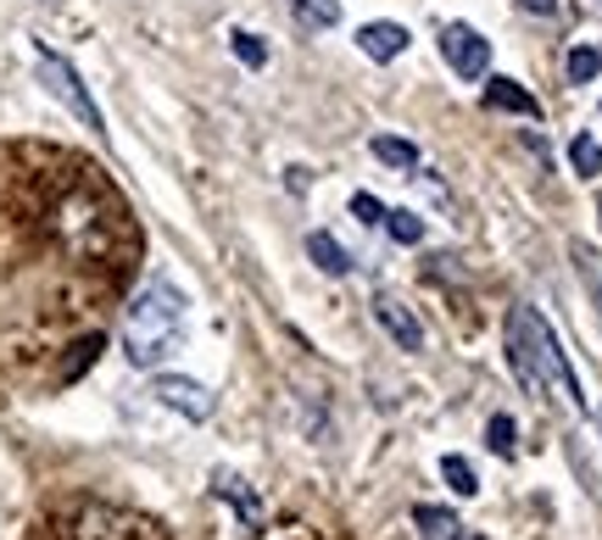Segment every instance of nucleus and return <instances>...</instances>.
<instances>
[{"mask_svg":"<svg viewBox=\"0 0 602 540\" xmlns=\"http://www.w3.org/2000/svg\"><path fill=\"white\" fill-rule=\"evenodd\" d=\"M507 363H513V374H519L525 390H536V396L541 390H563V401L585 412V390H580L569 356L558 351V340H552V329H547V318L536 307H513L507 312Z\"/></svg>","mask_w":602,"mask_h":540,"instance_id":"nucleus-1","label":"nucleus"},{"mask_svg":"<svg viewBox=\"0 0 602 540\" xmlns=\"http://www.w3.org/2000/svg\"><path fill=\"white\" fill-rule=\"evenodd\" d=\"M179 340H185V296L167 279H151L123 318V356L134 368H156L162 356L179 351Z\"/></svg>","mask_w":602,"mask_h":540,"instance_id":"nucleus-2","label":"nucleus"},{"mask_svg":"<svg viewBox=\"0 0 602 540\" xmlns=\"http://www.w3.org/2000/svg\"><path fill=\"white\" fill-rule=\"evenodd\" d=\"M40 78H45V89H51V96H56L84 129L101 134V112H96V101H90V89H84V78L73 73V62L56 56L51 45H40Z\"/></svg>","mask_w":602,"mask_h":540,"instance_id":"nucleus-3","label":"nucleus"},{"mask_svg":"<svg viewBox=\"0 0 602 540\" xmlns=\"http://www.w3.org/2000/svg\"><path fill=\"white\" fill-rule=\"evenodd\" d=\"M441 56H447V67L458 73V78H485L491 73V40L480 34V29H469V23H447L441 29Z\"/></svg>","mask_w":602,"mask_h":540,"instance_id":"nucleus-4","label":"nucleus"},{"mask_svg":"<svg viewBox=\"0 0 602 540\" xmlns=\"http://www.w3.org/2000/svg\"><path fill=\"white\" fill-rule=\"evenodd\" d=\"M151 396H156L162 407H174L179 418H190V423H207V418H212V407H218V396H212L207 385L179 379V374H162V379L151 385Z\"/></svg>","mask_w":602,"mask_h":540,"instance_id":"nucleus-5","label":"nucleus"},{"mask_svg":"<svg viewBox=\"0 0 602 540\" xmlns=\"http://www.w3.org/2000/svg\"><path fill=\"white\" fill-rule=\"evenodd\" d=\"M374 323L396 340V351H424V329H418V318H413V307L402 301V296H374Z\"/></svg>","mask_w":602,"mask_h":540,"instance_id":"nucleus-6","label":"nucleus"},{"mask_svg":"<svg viewBox=\"0 0 602 540\" xmlns=\"http://www.w3.org/2000/svg\"><path fill=\"white\" fill-rule=\"evenodd\" d=\"M485 107L496 112H519V118H541V101L519 78H502V73H485Z\"/></svg>","mask_w":602,"mask_h":540,"instance_id":"nucleus-7","label":"nucleus"},{"mask_svg":"<svg viewBox=\"0 0 602 540\" xmlns=\"http://www.w3.org/2000/svg\"><path fill=\"white\" fill-rule=\"evenodd\" d=\"M358 45H363V56H374V62H396V56L407 51V29H402V23H363V29H358Z\"/></svg>","mask_w":602,"mask_h":540,"instance_id":"nucleus-8","label":"nucleus"},{"mask_svg":"<svg viewBox=\"0 0 602 540\" xmlns=\"http://www.w3.org/2000/svg\"><path fill=\"white\" fill-rule=\"evenodd\" d=\"M307 256L324 267L329 279H347V274H352V251L340 245L335 234H324V229H318V234H307Z\"/></svg>","mask_w":602,"mask_h":540,"instance_id":"nucleus-9","label":"nucleus"},{"mask_svg":"<svg viewBox=\"0 0 602 540\" xmlns=\"http://www.w3.org/2000/svg\"><path fill=\"white\" fill-rule=\"evenodd\" d=\"M369 151H374L385 167H402V173H413V167H418V145H413V140H396V134H374V140H369Z\"/></svg>","mask_w":602,"mask_h":540,"instance_id":"nucleus-10","label":"nucleus"},{"mask_svg":"<svg viewBox=\"0 0 602 540\" xmlns=\"http://www.w3.org/2000/svg\"><path fill=\"white\" fill-rule=\"evenodd\" d=\"M212 491H218V496H229V502L240 507V518H245V524H263V502H256V496H251L234 474H218V480H212Z\"/></svg>","mask_w":602,"mask_h":540,"instance_id":"nucleus-11","label":"nucleus"},{"mask_svg":"<svg viewBox=\"0 0 602 540\" xmlns=\"http://www.w3.org/2000/svg\"><path fill=\"white\" fill-rule=\"evenodd\" d=\"M413 524H418L424 540H452L458 535V518L447 507H413Z\"/></svg>","mask_w":602,"mask_h":540,"instance_id":"nucleus-12","label":"nucleus"},{"mask_svg":"<svg viewBox=\"0 0 602 540\" xmlns=\"http://www.w3.org/2000/svg\"><path fill=\"white\" fill-rule=\"evenodd\" d=\"M441 480H447L458 496H474V491H480V474H474V463H469V458H458V452H447V458H441Z\"/></svg>","mask_w":602,"mask_h":540,"instance_id":"nucleus-13","label":"nucleus"},{"mask_svg":"<svg viewBox=\"0 0 602 540\" xmlns=\"http://www.w3.org/2000/svg\"><path fill=\"white\" fill-rule=\"evenodd\" d=\"M569 162H574L580 178H596V173H602V145H596L591 134H574V140H569Z\"/></svg>","mask_w":602,"mask_h":540,"instance_id":"nucleus-14","label":"nucleus"},{"mask_svg":"<svg viewBox=\"0 0 602 540\" xmlns=\"http://www.w3.org/2000/svg\"><path fill=\"white\" fill-rule=\"evenodd\" d=\"M602 73V45H574L569 51V84H591Z\"/></svg>","mask_w":602,"mask_h":540,"instance_id":"nucleus-15","label":"nucleus"},{"mask_svg":"<svg viewBox=\"0 0 602 540\" xmlns=\"http://www.w3.org/2000/svg\"><path fill=\"white\" fill-rule=\"evenodd\" d=\"M574 267H580V279H585V290H591L596 312H602V256H596L591 245H574Z\"/></svg>","mask_w":602,"mask_h":540,"instance_id":"nucleus-16","label":"nucleus"},{"mask_svg":"<svg viewBox=\"0 0 602 540\" xmlns=\"http://www.w3.org/2000/svg\"><path fill=\"white\" fill-rule=\"evenodd\" d=\"M296 18L307 29H335L340 23V0H296Z\"/></svg>","mask_w":602,"mask_h":540,"instance_id":"nucleus-17","label":"nucleus"},{"mask_svg":"<svg viewBox=\"0 0 602 540\" xmlns=\"http://www.w3.org/2000/svg\"><path fill=\"white\" fill-rule=\"evenodd\" d=\"M385 229H391L396 245H418L424 240V218L418 212H385Z\"/></svg>","mask_w":602,"mask_h":540,"instance_id":"nucleus-18","label":"nucleus"},{"mask_svg":"<svg viewBox=\"0 0 602 540\" xmlns=\"http://www.w3.org/2000/svg\"><path fill=\"white\" fill-rule=\"evenodd\" d=\"M229 45H234V56H240L245 67H263V62H269V45L256 40V34H245V29H234V34H229Z\"/></svg>","mask_w":602,"mask_h":540,"instance_id":"nucleus-19","label":"nucleus"},{"mask_svg":"<svg viewBox=\"0 0 602 540\" xmlns=\"http://www.w3.org/2000/svg\"><path fill=\"white\" fill-rule=\"evenodd\" d=\"M485 440H491V452H496V458H513V418L496 412V418L485 423Z\"/></svg>","mask_w":602,"mask_h":540,"instance_id":"nucleus-20","label":"nucleus"},{"mask_svg":"<svg viewBox=\"0 0 602 540\" xmlns=\"http://www.w3.org/2000/svg\"><path fill=\"white\" fill-rule=\"evenodd\" d=\"M352 212H358V223H385V207L374 196H352Z\"/></svg>","mask_w":602,"mask_h":540,"instance_id":"nucleus-21","label":"nucleus"},{"mask_svg":"<svg viewBox=\"0 0 602 540\" xmlns=\"http://www.w3.org/2000/svg\"><path fill=\"white\" fill-rule=\"evenodd\" d=\"M519 7L536 12V18H552V12H558V0H519Z\"/></svg>","mask_w":602,"mask_h":540,"instance_id":"nucleus-22","label":"nucleus"},{"mask_svg":"<svg viewBox=\"0 0 602 540\" xmlns=\"http://www.w3.org/2000/svg\"><path fill=\"white\" fill-rule=\"evenodd\" d=\"M452 540H485V535H452Z\"/></svg>","mask_w":602,"mask_h":540,"instance_id":"nucleus-23","label":"nucleus"}]
</instances>
